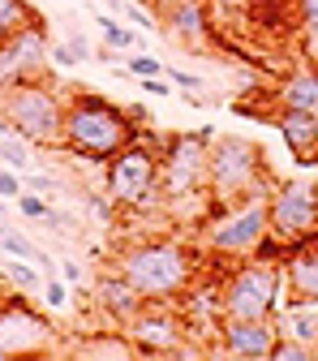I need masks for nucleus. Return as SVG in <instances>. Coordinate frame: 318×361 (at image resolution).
<instances>
[{"label":"nucleus","instance_id":"nucleus-1","mask_svg":"<svg viewBox=\"0 0 318 361\" xmlns=\"http://www.w3.org/2000/svg\"><path fill=\"white\" fill-rule=\"evenodd\" d=\"M207 254L176 237H147L116 250L112 267L142 293V301H181L202 276Z\"/></svg>","mask_w":318,"mask_h":361},{"label":"nucleus","instance_id":"nucleus-2","mask_svg":"<svg viewBox=\"0 0 318 361\" xmlns=\"http://www.w3.org/2000/svg\"><path fill=\"white\" fill-rule=\"evenodd\" d=\"M142 125L129 116V108L90 95L86 86H65V155L86 164H108Z\"/></svg>","mask_w":318,"mask_h":361},{"label":"nucleus","instance_id":"nucleus-3","mask_svg":"<svg viewBox=\"0 0 318 361\" xmlns=\"http://www.w3.org/2000/svg\"><path fill=\"white\" fill-rule=\"evenodd\" d=\"M211 129L198 133H168L159 147V207H194L198 224L211 211L207 172H211Z\"/></svg>","mask_w":318,"mask_h":361},{"label":"nucleus","instance_id":"nucleus-4","mask_svg":"<svg viewBox=\"0 0 318 361\" xmlns=\"http://www.w3.org/2000/svg\"><path fill=\"white\" fill-rule=\"evenodd\" d=\"M258 190H276L262 142L245 138V133H215L211 138V172H207L211 211L228 207V202H241V198H250Z\"/></svg>","mask_w":318,"mask_h":361},{"label":"nucleus","instance_id":"nucleus-5","mask_svg":"<svg viewBox=\"0 0 318 361\" xmlns=\"http://www.w3.org/2000/svg\"><path fill=\"white\" fill-rule=\"evenodd\" d=\"M0 116L13 133L43 151L65 147V86H52V78H30L0 90Z\"/></svg>","mask_w":318,"mask_h":361},{"label":"nucleus","instance_id":"nucleus-6","mask_svg":"<svg viewBox=\"0 0 318 361\" xmlns=\"http://www.w3.org/2000/svg\"><path fill=\"white\" fill-rule=\"evenodd\" d=\"M159 147L155 129L142 125L133 138L104 164V194L121 211H151L159 207Z\"/></svg>","mask_w":318,"mask_h":361},{"label":"nucleus","instance_id":"nucleus-7","mask_svg":"<svg viewBox=\"0 0 318 361\" xmlns=\"http://www.w3.org/2000/svg\"><path fill=\"white\" fill-rule=\"evenodd\" d=\"M284 297L280 262L271 258H237L219 276V310L224 319H276Z\"/></svg>","mask_w":318,"mask_h":361},{"label":"nucleus","instance_id":"nucleus-8","mask_svg":"<svg viewBox=\"0 0 318 361\" xmlns=\"http://www.w3.org/2000/svg\"><path fill=\"white\" fill-rule=\"evenodd\" d=\"M267 194L271 190H258L241 202H228V207H215L207 219H202V250L207 258H250L262 241H267Z\"/></svg>","mask_w":318,"mask_h":361},{"label":"nucleus","instance_id":"nucleus-9","mask_svg":"<svg viewBox=\"0 0 318 361\" xmlns=\"http://www.w3.org/2000/svg\"><path fill=\"white\" fill-rule=\"evenodd\" d=\"M267 233L284 250L318 241V180H284L267 194Z\"/></svg>","mask_w":318,"mask_h":361},{"label":"nucleus","instance_id":"nucleus-10","mask_svg":"<svg viewBox=\"0 0 318 361\" xmlns=\"http://www.w3.org/2000/svg\"><path fill=\"white\" fill-rule=\"evenodd\" d=\"M52 35L43 18H30L26 26H18L13 35L0 39V90L30 82V78H48L52 69Z\"/></svg>","mask_w":318,"mask_h":361},{"label":"nucleus","instance_id":"nucleus-11","mask_svg":"<svg viewBox=\"0 0 318 361\" xmlns=\"http://www.w3.org/2000/svg\"><path fill=\"white\" fill-rule=\"evenodd\" d=\"M52 323L22 297V293H5L0 301V353L5 357H39L52 353Z\"/></svg>","mask_w":318,"mask_h":361},{"label":"nucleus","instance_id":"nucleus-12","mask_svg":"<svg viewBox=\"0 0 318 361\" xmlns=\"http://www.w3.org/2000/svg\"><path fill=\"white\" fill-rule=\"evenodd\" d=\"M121 331L133 340L138 357H168L181 340L190 336L185 314L176 310V301H142L138 314H133Z\"/></svg>","mask_w":318,"mask_h":361},{"label":"nucleus","instance_id":"nucleus-13","mask_svg":"<svg viewBox=\"0 0 318 361\" xmlns=\"http://www.w3.org/2000/svg\"><path fill=\"white\" fill-rule=\"evenodd\" d=\"M215 340H219V353H228V357L267 361L280 340V323L276 319H219Z\"/></svg>","mask_w":318,"mask_h":361},{"label":"nucleus","instance_id":"nucleus-14","mask_svg":"<svg viewBox=\"0 0 318 361\" xmlns=\"http://www.w3.org/2000/svg\"><path fill=\"white\" fill-rule=\"evenodd\" d=\"M164 9V35H172L185 52H211V18H207V0H159Z\"/></svg>","mask_w":318,"mask_h":361},{"label":"nucleus","instance_id":"nucleus-15","mask_svg":"<svg viewBox=\"0 0 318 361\" xmlns=\"http://www.w3.org/2000/svg\"><path fill=\"white\" fill-rule=\"evenodd\" d=\"M297 30H301L297 0H245L241 35H254L258 43H288Z\"/></svg>","mask_w":318,"mask_h":361},{"label":"nucleus","instance_id":"nucleus-16","mask_svg":"<svg viewBox=\"0 0 318 361\" xmlns=\"http://www.w3.org/2000/svg\"><path fill=\"white\" fill-rule=\"evenodd\" d=\"M280 276H284V305H318V245H297L284 254L280 262Z\"/></svg>","mask_w":318,"mask_h":361},{"label":"nucleus","instance_id":"nucleus-17","mask_svg":"<svg viewBox=\"0 0 318 361\" xmlns=\"http://www.w3.org/2000/svg\"><path fill=\"white\" fill-rule=\"evenodd\" d=\"M276 129H280V138L288 142V151H293V159L301 168H314L318 164V112L280 108L276 112Z\"/></svg>","mask_w":318,"mask_h":361},{"label":"nucleus","instance_id":"nucleus-18","mask_svg":"<svg viewBox=\"0 0 318 361\" xmlns=\"http://www.w3.org/2000/svg\"><path fill=\"white\" fill-rule=\"evenodd\" d=\"M95 305L108 314V323L112 327H125L133 314H138V305H142V293L133 288L121 271L112 267V271H104V276L95 280Z\"/></svg>","mask_w":318,"mask_h":361},{"label":"nucleus","instance_id":"nucleus-19","mask_svg":"<svg viewBox=\"0 0 318 361\" xmlns=\"http://www.w3.org/2000/svg\"><path fill=\"white\" fill-rule=\"evenodd\" d=\"M280 108H301V112H318V65H301L293 73H284L280 90H276Z\"/></svg>","mask_w":318,"mask_h":361},{"label":"nucleus","instance_id":"nucleus-20","mask_svg":"<svg viewBox=\"0 0 318 361\" xmlns=\"http://www.w3.org/2000/svg\"><path fill=\"white\" fill-rule=\"evenodd\" d=\"M78 357H138V348L121 327H112V331H90V340L78 344Z\"/></svg>","mask_w":318,"mask_h":361},{"label":"nucleus","instance_id":"nucleus-21","mask_svg":"<svg viewBox=\"0 0 318 361\" xmlns=\"http://www.w3.org/2000/svg\"><path fill=\"white\" fill-rule=\"evenodd\" d=\"M0 250H5V254H13V258H26V262H35V267L43 271V276H56V262H52L48 254H43L35 241H26L18 228H9V224H0Z\"/></svg>","mask_w":318,"mask_h":361},{"label":"nucleus","instance_id":"nucleus-22","mask_svg":"<svg viewBox=\"0 0 318 361\" xmlns=\"http://www.w3.org/2000/svg\"><path fill=\"white\" fill-rule=\"evenodd\" d=\"M280 331L284 336H297V340H305V344L318 348V305H293L288 319L280 323Z\"/></svg>","mask_w":318,"mask_h":361},{"label":"nucleus","instance_id":"nucleus-23","mask_svg":"<svg viewBox=\"0 0 318 361\" xmlns=\"http://www.w3.org/2000/svg\"><path fill=\"white\" fill-rule=\"evenodd\" d=\"M95 26L104 30V43L112 52H133L142 43V30H133V26H121L112 13H95Z\"/></svg>","mask_w":318,"mask_h":361},{"label":"nucleus","instance_id":"nucleus-24","mask_svg":"<svg viewBox=\"0 0 318 361\" xmlns=\"http://www.w3.org/2000/svg\"><path fill=\"white\" fill-rule=\"evenodd\" d=\"M0 164L13 168V172H30V164H35V142H26L22 133H5V138H0Z\"/></svg>","mask_w":318,"mask_h":361},{"label":"nucleus","instance_id":"nucleus-25","mask_svg":"<svg viewBox=\"0 0 318 361\" xmlns=\"http://www.w3.org/2000/svg\"><path fill=\"white\" fill-rule=\"evenodd\" d=\"M5 271H9V280H13V288H18V293H43V271H39L35 262H26V258H13V254H9Z\"/></svg>","mask_w":318,"mask_h":361},{"label":"nucleus","instance_id":"nucleus-26","mask_svg":"<svg viewBox=\"0 0 318 361\" xmlns=\"http://www.w3.org/2000/svg\"><path fill=\"white\" fill-rule=\"evenodd\" d=\"M267 361H318V348L305 344V340H297V336H284L280 331V340H276V348H271Z\"/></svg>","mask_w":318,"mask_h":361},{"label":"nucleus","instance_id":"nucleus-27","mask_svg":"<svg viewBox=\"0 0 318 361\" xmlns=\"http://www.w3.org/2000/svg\"><path fill=\"white\" fill-rule=\"evenodd\" d=\"M30 18H39V13L26 5V0H0V39L13 35L18 26H26Z\"/></svg>","mask_w":318,"mask_h":361},{"label":"nucleus","instance_id":"nucleus-28","mask_svg":"<svg viewBox=\"0 0 318 361\" xmlns=\"http://www.w3.org/2000/svg\"><path fill=\"white\" fill-rule=\"evenodd\" d=\"M116 13H121L125 22H133V30H142V35H155V30H159V18H151V13L138 5V0H121Z\"/></svg>","mask_w":318,"mask_h":361},{"label":"nucleus","instance_id":"nucleus-29","mask_svg":"<svg viewBox=\"0 0 318 361\" xmlns=\"http://www.w3.org/2000/svg\"><path fill=\"white\" fill-rule=\"evenodd\" d=\"M69 301H73V293H69V284H65V280L43 276V305H48L52 314H61V310H69Z\"/></svg>","mask_w":318,"mask_h":361},{"label":"nucleus","instance_id":"nucleus-30","mask_svg":"<svg viewBox=\"0 0 318 361\" xmlns=\"http://www.w3.org/2000/svg\"><path fill=\"white\" fill-rule=\"evenodd\" d=\"M13 207H18L26 219H48V215H52V198H43V194H26V190L13 198Z\"/></svg>","mask_w":318,"mask_h":361},{"label":"nucleus","instance_id":"nucleus-31","mask_svg":"<svg viewBox=\"0 0 318 361\" xmlns=\"http://www.w3.org/2000/svg\"><path fill=\"white\" fill-rule=\"evenodd\" d=\"M125 69L133 78H155V73H164V61L159 56H147V52H133V56H125Z\"/></svg>","mask_w":318,"mask_h":361},{"label":"nucleus","instance_id":"nucleus-32","mask_svg":"<svg viewBox=\"0 0 318 361\" xmlns=\"http://www.w3.org/2000/svg\"><path fill=\"white\" fill-rule=\"evenodd\" d=\"M22 185L35 190V194H43V198H56V194H61L56 176H48V172H22Z\"/></svg>","mask_w":318,"mask_h":361},{"label":"nucleus","instance_id":"nucleus-33","mask_svg":"<svg viewBox=\"0 0 318 361\" xmlns=\"http://www.w3.org/2000/svg\"><path fill=\"white\" fill-rule=\"evenodd\" d=\"M297 18H301V35L318 39V0H297Z\"/></svg>","mask_w":318,"mask_h":361},{"label":"nucleus","instance_id":"nucleus-34","mask_svg":"<svg viewBox=\"0 0 318 361\" xmlns=\"http://www.w3.org/2000/svg\"><path fill=\"white\" fill-rule=\"evenodd\" d=\"M22 190H26V185H22V172H13V168H0V198H5V202H13Z\"/></svg>","mask_w":318,"mask_h":361},{"label":"nucleus","instance_id":"nucleus-35","mask_svg":"<svg viewBox=\"0 0 318 361\" xmlns=\"http://www.w3.org/2000/svg\"><path fill=\"white\" fill-rule=\"evenodd\" d=\"M138 82H142V90H147V95H155V99L172 95V78H168V73H155V78H138Z\"/></svg>","mask_w":318,"mask_h":361},{"label":"nucleus","instance_id":"nucleus-36","mask_svg":"<svg viewBox=\"0 0 318 361\" xmlns=\"http://www.w3.org/2000/svg\"><path fill=\"white\" fill-rule=\"evenodd\" d=\"M48 56H52V65H56V69H73V65H82V61L73 56V48H69V43H61V39L52 43V52H48Z\"/></svg>","mask_w":318,"mask_h":361},{"label":"nucleus","instance_id":"nucleus-37","mask_svg":"<svg viewBox=\"0 0 318 361\" xmlns=\"http://www.w3.org/2000/svg\"><path fill=\"white\" fill-rule=\"evenodd\" d=\"M164 73H168V78H172V86H181V90H194V95L202 90V82H198L190 69H168V65H164Z\"/></svg>","mask_w":318,"mask_h":361},{"label":"nucleus","instance_id":"nucleus-38","mask_svg":"<svg viewBox=\"0 0 318 361\" xmlns=\"http://www.w3.org/2000/svg\"><path fill=\"white\" fill-rule=\"evenodd\" d=\"M65 43L73 48V56H78V61H90V56H95V52H90V43H86V35H78V30H73Z\"/></svg>","mask_w":318,"mask_h":361},{"label":"nucleus","instance_id":"nucleus-39","mask_svg":"<svg viewBox=\"0 0 318 361\" xmlns=\"http://www.w3.org/2000/svg\"><path fill=\"white\" fill-rule=\"evenodd\" d=\"M61 276H65L69 284H82V262H73V258H69V262H61Z\"/></svg>","mask_w":318,"mask_h":361},{"label":"nucleus","instance_id":"nucleus-40","mask_svg":"<svg viewBox=\"0 0 318 361\" xmlns=\"http://www.w3.org/2000/svg\"><path fill=\"white\" fill-rule=\"evenodd\" d=\"M5 133H13V129H9V121H5V116H0V138H5Z\"/></svg>","mask_w":318,"mask_h":361},{"label":"nucleus","instance_id":"nucleus-41","mask_svg":"<svg viewBox=\"0 0 318 361\" xmlns=\"http://www.w3.org/2000/svg\"><path fill=\"white\" fill-rule=\"evenodd\" d=\"M0 224H9V211H5V198H0Z\"/></svg>","mask_w":318,"mask_h":361},{"label":"nucleus","instance_id":"nucleus-42","mask_svg":"<svg viewBox=\"0 0 318 361\" xmlns=\"http://www.w3.org/2000/svg\"><path fill=\"white\" fill-rule=\"evenodd\" d=\"M138 5H159V0H138Z\"/></svg>","mask_w":318,"mask_h":361},{"label":"nucleus","instance_id":"nucleus-43","mask_svg":"<svg viewBox=\"0 0 318 361\" xmlns=\"http://www.w3.org/2000/svg\"><path fill=\"white\" fill-rule=\"evenodd\" d=\"M0 301H5V288H0Z\"/></svg>","mask_w":318,"mask_h":361},{"label":"nucleus","instance_id":"nucleus-44","mask_svg":"<svg viewBox=\"0 0 318 361\" xmlns=\"http://www.w3.org/2000/svg\"><path fill=\"white\" fill-rule=\"evenodd\" d=\"M314 245H318V241H314Z\"/></svg>","mask_w":318,"mask_h":361}]
</instances>
